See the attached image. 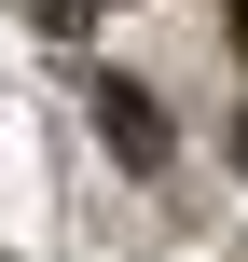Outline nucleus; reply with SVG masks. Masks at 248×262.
<instances>
[{"label": "nucleus", "mask_w": 248, "mask_h": 262, "mask_svg": "<svg viewBox=\"0 0 248 262\" xmlns=\"http://www.w3.org/2000/svg\"><path fill=\"white\" fill-rule=\"evenodd\" d=\"M235 28H248V0H235Z\"/></svg>", "instance_id": "f257e3e1"}]
</instances>
